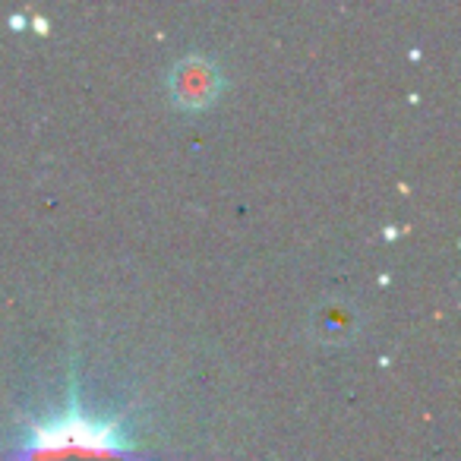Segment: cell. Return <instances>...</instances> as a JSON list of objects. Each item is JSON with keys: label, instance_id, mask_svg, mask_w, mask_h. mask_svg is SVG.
<instances>
[{"label": "cell", "instance_id": "obj_1", "mask_svg": "<svg viewBox=\"0 0 461 461\" xmlns=\"http://www.w3.org/2000/svg\"><path fill=\"white\" fill-rule=\"evenodd\" d=\"M0 461H152L136 448L121 417L98 414L79 402L73 383L70 398L48 417H32L26 436Z\"/></svg>", "mask_w": 461, "mask_h": 461}, {"label": "cell", "instance_id": "obj_2", "mask_svg": "<svg viewBox=\"0 0 461 461\" xmlns=\"http://www.w3.org/2000/svg\"><path fill=\"white\" fill-rule=\"evenodd\" d=\"M218 89H221V77L215 64L205 58L180 60L171 73V95L184 108H205L218 98Z\"/></svg>", "mask_w": 461, "mask_h": 461}]
</instances>
